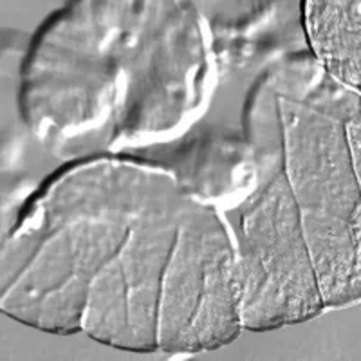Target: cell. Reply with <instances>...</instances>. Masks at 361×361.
Returning <instances> with one entry per match:
<instances>
[{
  "label": "cell",
  "mask_w": 361,
  "mask_h": 361,
  "mask_svg": "<svg viewBox=\"0 0 361 361\" xmlns=\"http://www.w3.org/2000/svg\"><path fill=\"white\" fill-rule=\"evenodd\" d=\"M215 83L209 29L192 0H69L31 40L18 98L37 140L74 159L176 140Z\"/></svg>",
  "instance_id": "3"
},
{
  "label": "cell",
  "mask_w": 361,
  "mask_h": 361,
  "mask_svg": "<svg viewBox=\"0 0 361 361\" xmlns=\"http://www.w3.org/2000/svg\"><path fill=\"white\" fill-rule=\"evenodd\" d=\"M0 307L49 334L141 354L217 350L244 331L224 214L169 164L74 157L2 240Z\"/></svg>",
  "instance_id": "1"
},
{
  "label": "cell",
  "mask_w": 361,
  "mask_h": 361,
  "mask_svg": "<svg viewBox=\"0 0 361 361\" xmlns=\"http://www.w3.org/2000/svg\"><path fill=\"white\" fill-rule=\"evenodd\" d=\"M302 18L312 56L361 94V0H302Z\"/></svg>",
  "instance_id": "4"
},
{
  "label": "cell",
  "mask_w": 361,
  "mask_h": 361,
  "mask_svg": "<svg viewBox=\"0 0 361 361\" xmlns=\"http://www.w3.org/2000/svg\"><path fill=\"white\" fill-rule=\"evenodd\" d=\"M230 180L209 195L237 255L243 325L275 331L361 302V94L312 53L260 74Z\"/></svg>",
  "instance_id": "2"
}]
</instances>
